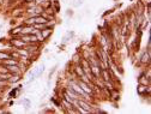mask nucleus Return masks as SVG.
<instances>
[{
  "instance_id": "nucleus-1",
  "label": "nucleus",
  "mask_w": 151,
  "mask_h": 114,
  "mask_svg": "<svg viewBox=\"0 0 151 114\" xmlns=\"http://www.w3.org/2000/svg\"><path fill=\"white\" fill-rule=\"evenodd\" d=\"M81 88H82V90L84 91V92H88V94H92V88L91 87H89V84L88 83H85V82H83V81H78V83H77Z\"/></svg>"
},
{
  "instance_id": "nucleus-2",
  "label": "nucleus",
  "mask_w": 151,
  "mask_h": 114,
  "mask_svg": "<svg viewBox=\"0 0 151 114\" xmlns=\"http://www.w3.org/2000/svg\"><path fill=\"white\" fill-rule=\"evenodd\" d=\"M11 43H12V46L14 47V49H19V48H22V47H25L27 46V43L21 39V40H11Z\"/></svg>"
},
{
  "instance_id": "nucleus-3",
  "label": "nucleus",
  "mask_w": 151,
  "mask_h": 114,
  "mask_svg": "<svg viewBox=\"0 0 151 114\" xmlns=\"http://www.w3.org/2000/svg\"><path fill=\"white\" fill-rule=\"evenodd\" d=\"M150 54H151L150 51H144L143 52V55H142V58H140V63L142 64H144V65L145 64H147V65L150 64Z\"/></svg>"
},
{
  "instance_id": "nucleus-4",
  "label": "nucleus",
  "mask_w": 151,
  "mask_h": 114,
  "mask_svg": "<svg viewBox=\"0 0 151 114\" xmlns=\"http://www.w3.org/2000/svg\"><path fill=\"white\" fill-rule=\"evenodd\" d=\"M52 28H48V27H45L43 29H41V35H42V37L43 39H47V37L52 34Z\"/></svg>"
},
{
  "instance_id": "nucleus-5",
  "label": "nucleus",
  "mask_w": 151,
  "mask_h": 114,
  "mask_svg": "<svg viewBox=\"0 0 151 114\" xmlns=\"http://www.w3.org/2000/svg\"><path fill=\"white\" fill-rule=\"evenodd\" d=\"M37 30L34 27H25L22 29V35H27V34H35Z\"/></svg>"
},
{
  "instance_id": "nucleus-6",
  "label": "nucleus",
  "mask_w": 151,
  "mask_h": 114,
  "mask_svg": "<svg viewBox=\"0 0 151 114\" xmlns=\"http://www.w3.org/2000/svg\"><path fill=\"white\" fill-rule=\"evenodd\" d=\"M19 79H21V76H19V74H11V77L9 78V82H11V83H17Z\"/></svg>"
},
{
  "instance_id": "nucleus-7",
  "label": "nucleus",
  "mask_w": 151,
  "mask_h": 114,
  "mask_svg": "<svg viewBox=\"0 0 151 114\" xmlns=\"http://www.w3.org/2000/svg\"><path fill=\"white\" fill-rule=\"evenodd\" d=\"M76 72H77V74H78V76H81V77H82V76H84V74H85L81 65H77V66H76Z\"/></svg>"
},
{
  "instance_id": "nucleus-8",
  "label": "nucleus",
  "mask_w": 151,
  "mask_h": 114,
  "mask_svg": "<svg viewBox=\"0 0 151 114\" xmlns=\"http://www.w3.org/2000/svg\"><path fill=\"white\" fill-rule=\"evenodd\" d=\"M22 27H17V28H14L12 31H11V34L12 35H17V34H22Z\"/></svg>"
},
{
  "instance_id": "nucleus-9",
  "label": "nucleus",
  "mask_w": 151,
  "mask_h": 114,
  "mask_svg": "<svg viewBox=\"0 0 151 114\" xmlns=\"http://www.w3.org/2000/svg\"><path fill=\"white\" fill-rule=\"evenodd\" d=\"M7 58H10V54L9 53L0 52V60H4V59H7Z\"/></svg>"
},
{
  "instance_id": "nucleus-10",
  "label": "nucleus",
  "mask_w": 151,
  "mask_h": 114,
  "mask_svg": "<svg viewBox=\"0 0 151 114\" xmlns=\"http://www.w3.org/2000/svg\"><path fill=\"white\" fill-rule=\"evenodd\" d=\"M54 5H55V12H59V10H60V6H59L58 0H55V1H54Z\"/></svg>"
}]
</instances>
